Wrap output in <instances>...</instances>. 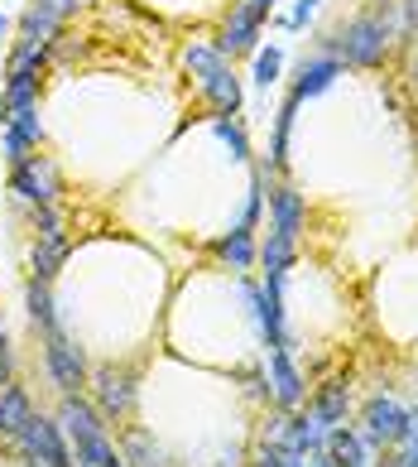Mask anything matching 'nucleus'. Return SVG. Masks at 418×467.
<instances>
[{"label": "nucleus", "mask_w": 418, "mask_h": 467, "mask_svg": "<svg viewBox=\"0 0 418 467\" xmlns=\"http://www.w3.org/2000/svg\"><path fill=\"white\" fill-rule=\"evenodd\" d=\"M399 44V0H365L352 20L312 39V54H332L346 67H385Z\"/></svg>", "instance_id": "obj_1"}, {"label": "nucleus", "mask_w": 418, "mask_h": 467, "mask_svg": "<svg viewBox=\"0 0 418 467\" xmlns=\"http://www.w3.org/2000/svg\"><path fill=\"white\" fill-rule=\"evenodd\" d=\"M183 67L198 78V97L212 107V116H240V107H246V82H240L236 63L212 39H188Z\"/></svg>", "instance_id": "obj_2"}, {"label": "nucleus", "mask_w": 418, "mask_h": 467, "mask_svg": "<svg viewBox=\"0 0 418 467\" xmlns=\"http://www.w3.org/2000/svg\"><path fill=\"white\" fill-rule=\"evenodd\" d=\"M58 429L67 434V443H73L77 467H116L120 462L116 443L107 434V420H101V410L92 400H82V395H63Z\"/></svg>", "instance_id": "obj_3"}, {"label": "nucleus", "mask_w": 418, "mask_h": 467, "mask_svg": "<svg viewBox=\"0 0 418 467\" xmlns=\"http://www.w3.org/2000/svg\"><path fill=\"white\" fill-rule=\"evenodd\" d=\"M15 443H20V453H25L29 467H77L73 443H67L58 420H48V414H29L25 429L15 434Z\"/></svg>", "instance_id": "obj_4"}, {"label": "nucleus", "mask_w": 418, "mask_h": 467, "mask_svg": "<svg viewBox=\"0 0 418 467\" xmlns=\"http://www.w3.org/2000/svg\"><path fill=\"white\" fill-rule=\"evenodd\" d=\"M10 193L20 198V202H29V207L58 202V198H63V174H58V164L48 160V154L34 150L25 164L10 169Z\"/></svg>", "instance_id": "obj_5"}, {"label": "nucleus", "mask_w": 418, "mask_h": 467, "mask_svg": "<svg viewBox=\"0 0 418 467\" xmlns=\"http://www.w3.org/2000/svg\"><path fill=\"white\" fill-rule=\"evenodd\" d=\"M44 367H48V380L58 386V395H82L87 386V357L73 337L63 333V327H54V333H44Z\"/></svg>", "instance_id": "obj_6"}, {"label": "nucleus", "mask_w": 418, "mask_h": 467, "mask_svg": "<svg viewBox=\"0 0 418 467\" xmlns=\"http://www.w3.org/2000/svg\"><path fill=\"white\" fill-rule=\"evenodd\" d=\"M265 15H255L250 5H246V0H231V10H226V20H221V29H217V48H221V54L226 58H250L255 54V48H260V39H265Z\"/></svg>", "instance_id": "obj_7"}, {"label": "nucleus", "mask_w": 418, "mask_h": 467, "mask_svg": "<svg viewBox=\"0 0 418 467\" xmlns=\"http://www.w3.org/2000/svg\"><path fill=\"white\" fill-rule=\"evenodd\" d=\"M346 78V63L332 58V54H303V63L293 67V78H289V97L299 101H318L337 88V82Z\"/></svg>", "instance_id": "obj_8"}, {"label": "nucleus", "mask_w": 418, "mask_h": 467, "mask_svg": "<svg viewBox=\"0 0 418 467\" xmlns=\"http://www.w3.org/2000/svg\"><path fill=\"white\" fill-rule=\"evenodd\" d=\"M87 380H92V405L101 410V420H126L130 405H135V371L97 367Z\"/></svg>", "instance_id": "obj_9"}, {"label": "nucleus", "mask_w": 418, "mask_h": 467, "mask_svg": "<svg viewBox=\"0 0 418 467\" xmlns=\"http://www.w3.org/2000/svg\"><path fill=\"white\" fill-rule=\"evenodd\" d=\"M361 434L371 439L375 448H390V443H399L404 439V405L399 400H390V395H371L365 400V410H361Z\"/></svg>", "instance_id": "obj_10"}, {"label": "nucleus", "mask_w": 418, "mask_h": 467, "mask_svg": "<svg viewBox=\"0 0 418 467\" xmlns=\"http://www.w3.org/2000/svg\"><path fill=\"white\" fill-rule=\"evenodd\" d=\"M265 380H270V395H274V405H279V410H299V405H303L308 380H303L299 367H293V352H289V348H270Z\"/></svg>", "instance_id": "obj_11"}, {"label": "nucleus", "mask_w": 418, "mask_h": 467, "mask_svg": "<svg viewBox=\"0 0 418 467\" xmlns=\"http://www.w3.org/2000/svg\"><path fill=\"white\" fill-rule=\"evenodd\" d=\"M265 198H270V232L299 241V236H303V217H308L303 193H299L293 183H270Z\"/></svg>", "instance_id": "obj_12"}, {"label": "nucleus", "mask_w": 418, "mask_h": 467, "mask_svg": "<svg viewBox=\"0 0 418 467\" xmlns=\"http://www.w3.org/2000/svg\"><path fill=\"white\" fill-rule=\"evenodd\" d=\"M39 82H44V73H29V67H5V78H0V126H5L10 116L39 107Z\"/></svg>", "instance_id": "obj_13"}, {"label": "nucleus", "mask_w": 418, "mask_h": 467, "mask_svg": "<svg viewBox=\"0 0 418 467\" xmlns=\"http://www.w3.org/2000/svg\"><path fill=\"white\" fill-rule=\"evenodd\" d=\"M327 453H332L337 467H380V448L352 424H337L327 434Z\"/></svg>", "instance_id": "obj_14"}, {"label": "nucleus", "mask_w": 418, "mask_h": 467, "mask_svg": "<svg viewBox=\"0 0 418 467\" xmlns=\"http://www.w3.org/2000/svg\"><path fill=\"white\" fill-rule=\"evenodd\" d=\"M293 116H299V101L284 92V101H279V111H274V135H270V154H265V174H284V169H289Z\"/></svg>", "instance_id": "obj_15"}, {"label": "nucleus", "mask_w": 418, "mask_h": 467, "mask_svg": "<svg viewBox=\"0 0 418 467\" xmlns=\"http://www.w3.org/2000/svg\"><path fill=\"white\" fill-rule=\"evenodd\" d=\"M255 261L265 265V285H289V270H293V261H299V241L270 232V241L260 246Z\"/></svg>", "instance_id": "obj_16"}, {"label": "nucleus", "mask_w": 418, "mask_h": 467, "mask_svg": "<svg viewBox=\"0 0 418 467\" xmlns=\"http://www.w3.org/2000/svg\"><path fill=\"white\" fill-rule=\"evenodd\" d=\"M255 67H250V82H255V92H274L279 88V82H284V44H279V39H270V44H260L255 48Z\"/></svg>", "instance_id": "obj_17"}, {"label": "nucleus", "mask_w": 418, "mask_h": 467, "mask_svg": "<svg viewBox=\"0 0 418 467\" xmlns=\"http://www.w3.org/2000/svg\"><path fill=\"white\" fill-rule=\"evenodd\" d=\"M312 410H318L332 429L346 424V414H352V386H346V376H332V380H327V386L312 395Z\"/></svg>", "instance_id": "obj_18"}, {"label": "nucleus", "mask_w": 418, "mask_h": 467, "mask_svg": "<svg viewBox=\"0 0 418 467\" xmlns=\"http://www.w3.org/2000/svg\"><path fill=\"white\" fill-rule=\"evenodd\" d=\"M327 434H332V424H327L322 414L308 405V414H293L289 448H293V453H312V448H327Z\"/></svg>", "instance_id": "obj_19"}, {"label": "nucleus", "mask_w": 418, "mask_h": 467, "mask_svg": "<svg viewBox=\"0 0 418 467\" xmlns=\"http://www.w3.org/2000/svg\"><path fill=\"white\" fill-rule=\"evenodd\" d=\"M212 251H217L231 270H250V265H255V255H260L255 232H246V227H231L226 236H217V246H212Z\"/></svg>", "instance_id": "obj_20"}, {"label": "nucleus", "mask_w": 418, "mask_h": 467, "mask_svg": "<svg viewBox=\"0 0 418 467\" xmlns=\"http://www.w3.org/2000/svg\"><path fill=\"white\" fill-rule=\"evenodd\" d=\"M34 414V405H29V395L15 386V380H5V386H0V434L5 439H15L25 429V420Z\"/></svg>", "instance_id": "obj_21"}, {"label": "nucleus", "mask_w": 418, "mask_h": 467, "mask_svg": "<svg viewBox=\"0 0 418 467\" xmlns=\"http://www.w3.org/2000/svg\"><path fill=\"white\" fill-rule=\"evenodd\" d=\"M67 265V236H39L29 251V270L39 275V280H54V275Z\"/></svg>", "instance_id": "obj_22"}, {"label": "nucleus", "mask_w": 418, "mask_h": 467, "mask_svg": "<svg viewBox=\"0 0 418 467\" xmlns=\"http://www.w3.org/2000/svg\"><path fill=\"white\" fill-rule=\"evenodd\" d=\"M212 135L226 145L231 164H250V135H246V120L240 116H212Z\"/></svg>", "instance_id": "obj_23"}, {"label": "nucleus", "mask_w": 418, "mask_h": 467, "mask_svg": "<svg viewBox=\"0 0 418 467\" xmlns=\"http://www.w3.org/2000/svg\"><path fill=\"white\" fill-rule=\"evenodd\" d=\"M25 308H29V323H34V327H44V333H54V327H58L54 294H48V280H39V275L25 285Z\"/></svg>", "instance_id": "obj_24"}, {"label": "nucleus", "mask_w": 418, "mask_h": 467, "mask_svg": "<svg viewBox=\"0 0 418 467\" xmlns=\"http://www.w3.org/2000/svg\"><path fill=\"white\" fill-rule=\"evenodd\" d=\"M120 458H126V467H164L159 443H154L145 429H130V434H126V448H120Z\"/></svg>", "instance_id": "obj_25"}, {"label": "nucleus", "mask_w": 418, "mask_h": 467, "mask_svg": "<svg viewBox=\"0 0 418 467\" xmlns=\"http://www.w3.org/2000/svg\"><path fill=\"white\" fill-rule=\"evenodd\" d=\"M0 130H15V135H25V140H29L34 150L44 145V120H39V107H34V111H20V116H10Z\"/></svg>", "instance_id": "obj_26"}, {"label": "nucleus", "mask_w": 418, "mask_h": 467, "mask_svg": "<svg viewBox=\"0 0 418 467\" xmlns=\"http://www.w3.org/2000/svg\"><path fill=\"white\" fill-rule=\"evenodd\" d=\"M318 5H322V0H293V10L279 15V29H284V34H303L308 20L318 15Z\"/></svg>", "instance_id": "obj_27"}, {"label": "nucleus", "mask_w": 418, "mask_h": 467, "mask_svg": "<svg viewBox=\"0 0 418 467\" xmlns=\"http://www.w3.org/2000/svg\"><path fill=\"white\" fill-rule=\"evenodd\" d=\"M380 467H418V439H399L385 448V458H380Z\"/></svg>", "instance_id": "obj_28"}, {"label": "nucleus", "mask_w": 418, "mask_h": 467, "mask_svg": "<svg viewBox=\"0 0 418 467\" xmlns=\"http://www.w3.org/2000/svg\"><path fill=\"white\" fill-rule=\"evenodd\" d=\"M34 232H39V236H63V213H58V202L34 207Z\"/></svg>", "instance_id": "obj_29"}, {"label": "nucleus", "mask_w": 418, "mask_h": 467, "mask_svg": "<svg viewBox=\"0 0 418 467\" xmlns=\"http://www.w3.org/2000/svg\"><path fill=\"white\" fill-rule=\"evenodd\" d=\"M0 150H5V164H10V169L25 164L29 154H34V145L25 140V135H15V130H0Z\"/></svg>", "instance_id": "obj_30"}, {"label": "nucleus", "mask_w": 418, "mask_h": 467, "mask_svg": "<svg viewBox=\"0 0 418 467\" xmlns=\"http://www.w3.org/2000/svg\"><path fill=\"white\" fill-rule=\"evenodd\" d=\"M399 44H418V0H399Z\"/></svg>", "instance_id": "obj_31"}, {"label": "nucleus", "mask_w": 418, "mask_h": 467, "mask_svg": "<svg viewBox=\"0 0 418 467\" xmlns=\"http://www.w3.org/2000/svg\"><path fill=\"white\" fill-rule=\"evenodd\" d=\"M404 439H418V405H404Z\"/></svg>", "instance_id": "obj_32"}, {"label": "nucleus", "mask_w": 418, "mask_h": 467, "mask_svg": "<svg viewBox=\"0 0 418 467\" xmlns=\"http://www.w3.org/2000/svg\"><path fill=\"white\" fill-rule=\"evenodd\" d=\"M246 5H250L255 15H265V20H274V10H279V0H246Z\"/></svg>", "instance_id": "obj_33"}, {"label": "nucleus", "mask_w": 418, "mask_h": 467, "mask_svg": "<svg viewBox=\"0 0 418 467\" xmlns=\"http://www.w3.org/2000/svg\"><path fill=\"white\" fill-rule=\"evenodd\" d=\"M10 380V348H5V337H0V386Z\"/></svg>", "instance_id": "obj_34"}, {"label": "nucleus", "mask_w": 418, "mask_h": 467, "mask_svg": "<svg viewBox=\"0 0 418 467\" xmlns=\"http://www.w3.org/2000/svg\"><path fill=\"white\" fill-rule=\"evenodd\" d=\"M404 78H409V88L418 92V44H413V54H409V73Z\"/></svg>", "instance_id": "obj_35"}, {"label": "nucleus", "mask_w": 418, "mask_h": 467, "mask_svg": "<svg viewBox=\"0 0 418 467\" xmlns=\"http://www.w3.org/2000/svg\"><path fill=\"white\" fill-rule=\"evenodd\" d=\"M10 34H15V25H10V15L0 10V44H10Z\"/></svg>", "instance_id": "obj_36"}, {"label": "nucleus", "mask_w": 418, "mask_h": 467, "mask_svg": "<svg viewBox=\"0 0 418 467\" xmlns=\"http://www.w3.org/2000/svg\"><path fill=\"white\" fill-rule=\"evenodd\" d=\"M0 337H5V323H0Z\"/></svg>", "instance_id": "obj_37"}]
</instances>
